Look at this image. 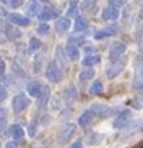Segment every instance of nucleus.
<instances>
[{"mask_svg":"<svg viewBox=\"0 0 143 148\" xmlns=\"http://www.w3.org/2000/svg\"><path fill=\"white\" fill-rule=\"evenodd\" d=\"M45 76L48 79V82L51 83H58L61 80V70L58 67V64L56 61H51L48 65H47V71H45Z\"/></svg>","mask_w":143,"mask_h":148,"instance_id":"nucleus-1","label":"nucleus"},{"mask_svg":"<svg viewBox=\"0 0 143 148\" xmlns=\"http://www.w3.org/2000/svg\"><path fill=\"white\" fill-rule=\"evenodd\" d=\"M133 86L136 89L143 86V57H139L134 62V82H133Z\"/></svg>","mask_w":143,"mask_h":148,"instance_id":"nucleus-2","label":"nucleus"},{"mask_svg":"<svg viewBox=\"0 0 143 148\" xmlns=\"http://www.w3.org/2000/svg\"><path fill=\"white\" fill-rule=\"evenodd\" d=\"M28 105H29V99L25 95H18L12 100V108L15 113H21L25 108H28Z\"/></svg>","mask_w":143,"mask_h":148,"instance_id":"nucleus-3","label":"nucleus"},{"mask_svg":"<svg viewBox=\"0 0 143 148\" xmlns=\"http://www.w3.org/2000/svg\"><path fill=\"white\" fill-rule=\"evenodd\" d=\"M124 65H126V58H121L120 61H115V62L107 70V77H108V79H115L118 74L124 70Z\"/></svg>","mask_w":143,"mask_h":148,"instance_id":"nucleus-4","label":"nucleus"},{"mask_svg":"<svg viewBox=\"0 0 143 148\" xmlns=\"http://www.w3.org/2000/svg\"><path fill=\"white\" fill-rule=\"evenodd\" d=\"M124 52H126V44H123L121 41H115V42L111 44V48H110L111 60H118Z\"/></svg>","mask_w":143,"mask_h":148,"instance_id":"nucleus-5","label":"nucleus"},{"mask_svg":"<svg viewBox=\"0 0 143 148\" xmlns=\"http://www.w3.org/2000/svg\"><path fill=\"white\" fill-rule=\"evenodd\" d=\"M130 119H131V113H130V110H123V112H120V113L117 115V118L114 119V128L120 129V128L127 126L128 122H130Z\"/></svg>","mask_w":143,"mask_h":148,"instance_id":"nucleus-6","label":"nucleus"},{"mask_svg":"<svg viewBox=\"0 0 143 148\" xmlns=\"http://www.w3.org/2000/svg\"><path fill=\"white\" fill-rule=\"evenodd\" d=\"M75 131H76V125L75 123H69V125H66V128L60 132V135H58V142L60 144H66L69 139H70V136L75 134Z\"/></svg>","mask_w":143,"mask_h":148,"instance_id":"nucleus-7","label":"nucleus"},{"mask_svg":"<svg viewBox=\"0 0 143 148\" xmlns=\"http://www.w3.org/2000/svg\"><path fill=\"white\" fill-rule=\"evenodd\" d=\"M8 21H10L13 25H19V26H28L31 23L29 18H25L22 15H18V13H8L6 15Z\"/></svg>","mask_w":143,"mask_h":148,"instance_id":"nucleus-8","label":"nucleus"},{"mask_svg":"<svg viewBox=\"0 0 143 148\" xmlns=\"http://www.w3.org/2000/svg\"><path fill=\"white\" fill-rule=\"evenodd\" d=\"M91 110H92L94 115H96V116H99V118H107V116H110L111 112H112L111 108H108V106H105V105H99V103L92 105Z\"/></svg>","mask_w":143,"mask_h":148,"instance_id":"nucleus-9","label":"nucleus"},{"mask_svg":"<svg viewBox=\"0 0 143 148\" xmlns=\"http://www.w3.org/2000/svg\"><path fill=\"white\" fill-rule=\"evenodd\" d=\"M63 97H64V102L66 103H73L76 99H78V90L75 87V84H69L63 93Z\"/></svg>","mask_w":143,"mask_h":148,"instance_id":"nucleus-10","label":"nucleus"},{"mask_svg":"<svg viewBox=\"0 0 143 148\" xmlns=\"http://www.w3.org/2000/svg\"><path fill=\"white\" fill-rule=\"evenodd\" d=\"M118 32V26H108L105 29H101L95 34V39H104V38H108V36H112Z\"/></svg>","mask_w":143,"mask_h":148,"instance_id":"nucleus-11","label":"nucleus"},{"mask_svg":"<svg viewBox=\"0 0 143 148\" xmlns=\"http://www.w3.org/2000/svg\"><path fill=\"white\" fill-rule=\"evenodd\" d=\"M26 90H28L29 96H32V97H40V96L42 95L44 87H42V86H41L38 82H31V83L28 84Z\"/></svg>","mask_w":143,"mask_h":148,"instance_id":"nucleus-12","label":"nucleus"},{"mask_svg":"<svg viewBox=\"0 0 143 148\" xmlns=\"http://www.w3.org/2000/svg\"><path fill=\"white\" fill-rule=\"evenodd\" d=\"M118 15H120L118 9L108 6V8H105L104 12H102V19H104V21H115V19H118Z\"/></svg>","mask_w":143,"mask_h":148,"instance_id":"nucleus-13","label":"nucleus"},{"mask_svg":"<svg viewBox=\"0 0 143 148\" xmlns=\"http://www.w3.org/2000/svg\"><path fill=\"white\" fill-rule=\"evenodd\" d=\"M40 9L41 8H40V3L37 2V0H29V3L25 8V12H26V15L29 18H32V16H37L40 13Z\"/></svg>","mask_w":143,"mask_h":148,"instance_id":"nucleus-14","label":"nucleus"},{"mask_svg":"<svg viewBox=\"0 0 143 148\" xmlns=\"http://www.w3.org/2000/svg\"><path fill=\"white\" fill-rule=\"evenodd\" d=\"M66 52H67V57H69L72 61H78V60H79L81 52H79V49H78L76 45H73V44H67V45H66Z\"/></svg>","mask_w":143,"mask_h":148,"instance_id":"nucleus-15","label":"nucleus"},{"mask_svg":"<svg viewBox=\"0 0 143 148\" xmlns=\"http://www.w3.org/2000/svg\"><path fill=\"white\" fill-rule=\"evenodd\" d=\"M92 119H94V113H92V110H86V112H83L81 116H79V125L82 126V128H85V126H88L91 122H92Z\"/></svg>","mask_w":143,"mask_h":148,"instance_id":"nucleus-16","label":"nucleus"},{"mask_svg":"<svg viewBox=\"0 0 143 148\" xmlns=\"http://www.w3.org/2000/svg\"><path fill=\"white\" fill-rule=\"evenodd\" d=\"M10 134H12V136L15 138V141H21V139H24V136H25V131L22 129L21 125H12V126H10Z\"/></svg>","mask_w":143,"mask_h":148,"instance_id":"nucleus-17","label":"nucleus"},{"mask_svg":"<svg viewBox=\"0 0 143 148\" xmlns=\"http://www.w3.org/2000/svg\"><path fill=\"white\" fill-rule=\"evenodd\" d=\"M56 18H57V13L53 9H48V8H44L42 12L40 13L41 21H51V19H56Z\"/></svg>","mask_w":143,"mask_h":148,"instance_id":"nucleus-18","label":"nucleus"},{"mask_svg":"<svg viewBox=\"0 0 143 148\" xmlns=\"http://www.w3.org/2000/svg\"><path fill=\"white\" fill-rule=\"evenodd\" d=\"M88 21L85 19V18H81V16H78L76 18V22H75V31L76 32H83V31H86L88 29Z\"/></svg>","mask_w":143,"mask_h":148,"instance_id":"nucleus-19","label":"nucleus"},{"mask_svg":"<svg viewBox=\"0 0 143 148\" xmlns=\"http://www.w3.org/2000/svg\"><path fill=\"white\" fill-rule=\"evenodd\" d=\"M57 31L60 32V34H63V32H66L69 28H70V21L67 19V18H60L58 21H57Z\"/></svg>","mask_w":143,"mask_h":148,"instance_id":"nucleus-20","label":"nucleus"},{"mask_svg":"<svg viewBox=\"0 0 143 148\" xmlns=\"http://www.w3.org/2000/svg\"><path fill=\"white\" fill-rule=\"evenodd\" d=\"M6 34H8V38L10 39V41H15V39H18V38H21V31L19 29H16V28H13V26H8L6 28Z\"/></svg>","mask_w":143,"mask_h":148,"instance_id":"nucleus-21","label":"nucleus"},{"mask_svg":"<svg viewBox=\"0 0 143 148\" xmlns=\"http://www.w3.org/2000/svg\"><path fill=\"white\" fill-rule=\"evenodd\" d=\"M99 62V57L98 55H88V57H85L83 58V61H82V64L85 65V67H89V65H95V64H98Z\"/></svg>","mask_w":143,"mask_h":148,"instance_id":"nucleus-22","label":"nucleus"},{"mask_svg":"<svg viewBox=\"0 0 143 148\" xmlns=\"http://www.w3.org/2000/svg\"><path fill=\"white\" fill-rule=\"evenodd\" d=\"M94 76H95V71H94L92 68H89V70H83V71L79 74V80H81V82H86V80L94 79Z\"/></svg>","mask_w":143,"mask_h":148,"instance_id":"nucleus-23","label":"nucleus"},{"mask_svg":"<svg viewBox=\"0 0 143 148\" xmlns=\"http://www.w3.org/2000/svg\"><path fill=\"white\" fill-rule=\"evenodd\" d=\"M48 96H50V89L45 87V89L42 90V95L40 96V105H38L40 109H42V108L47 105V102H48Z\"/></svg>","mask_w":143,"mask_h":148,"instance_id":"nucleus-24","label":"nucleus"},{"mask_svg":"<svg viewBox=\"0 0 143 148\" xmlns=\"http://www.w3.org/2000/svg\"><path fill=\"white\" fill-rule=\"evenodd\" d=\"M102 90H104V86H102L101 82H95V83L91 86V89H89L91 95H101Z\"/></svg>","mask_w":143,"mask_h":148,"instance_id":"nucleus-25","label":"nucleus"},{"mask_svg":"<svg viewBox=\"0 0 143 148\" xmlns=\"http://www.w3.org/2000/svg\"><path fill=\"white\" fill-rule=\"evenodd\" d=\"M40 47H41L40 39H37V38H31V41H29V49H31V52H35L37 49H40Z\"/></svg>","mask_w":143,"mask_h":148,"instance_id":"nucleus-26","label":"nucleus"},{"mask_svg":"<svg viewBox=\"0 0 143 148\" xmlns=\"http://www.w3.org/2000/svg\"><path fill=\"white\" fill-rule=\"evenodd\" d=\"M76 15H78V5H76V3H72L70 8H69V10H67V16H69V18H70V16L75 18Z\"/></svg>","mask_w":143,"mask_h":148,"instance_id":"nucleus-27","label":"nucleus"},{"mask_svg":"<svg viewBox=\"0 0 143 148\" xmlns=\"http://www.w3.org/2000/svg\"><path fill=\"white\" fill-rule=\"evenodd\" d=\"M2 3H5L10 8H18L22 5V0H2Z\"/></svg>","mask_w":143,"mask_h":148,"instance_id":"nucleus-28","label":"nucleus"},{"mask_svg":"<svg viewBox=\"0 0 143 148\" xmlns=\"http://www.w3.org/2000/svg\"><path fill=\"white\" fill-rule=\"evenodd\" d=\"M126 3H127V0H110V6L111 8H115V9L124 6Z\"/></svg>","mask_w":143,"mask_h":148,"instance_id":"nucleus-29","label":"nucleus"},{"mask_svg":"<svg viewBox=\"0 0 143 148\" xmlns=\"http://www.w3.org/2000/svg\"><path fill=\"white\" fill-rule=\"evenodd\" d=\"M37 128H38V123H37L35 121H31V123H29V126H28V132H29V135H35Z\"/></svg>","mask_w":143,"mask_h":148,"instance_id":"nucleus-30","label":"nucleus"},{"mask_svg":"<svg viewBox=\"0 0 143 148\" xmlns=\"http://www.w3.org/2000/svg\"><path fill=\"white\" fill-rule=\"evenodd\" d=\"M38 32H40L41 35H47V34L50 32V26H48V25H45V23H42V25H40V26H38Z\"/></svg>","mask_w":143,"mask_h":148,"instance_id":"nucleus-31","label":"nucleus"},{"mask_svg":"<svg viewBox=\"0 0 143 148\" xmlns=\"http://www.w3.org/2000/svg\"><path fill=\"white\" fill-rule=\"evenodd\" d=\"M6 112L5 109H0V126H5L6 125Z\"/></svg>","mask_w":143,"mask_h":148,"instance_id":"nucleus-32","label":"nucleus"},{"mask_svg":"<svg viewBox=\"0 0 143 148\" xmlns=\"http://www.w3.org/2000/svg\"><path fill=\"white\" fill-rule=\"evenodd\" d=\"M6 96H8V92H6V89H5L2 84H0V102H2V100H5V99H6Z\"/></svg>","mask_w":143,"mask_h":148,"instance_id":"nucleus-33","label":"nucleus"},{"mask_svg":"<svg viewBox=\"0 0 143 148\" xmlns=\"http://www.w3.org/2000/svg\"><path fill=\"white\" fill-rule=\"evenodd\" d=\"M5 148H18V141H9L5 145Z\"/></svg>","mask_w":143,"mask_h":148,"instance_id":"nucleus-34","label":"nucleus"},{"mask_svg":"<svg viewBox=\"0 0 143 148\" xmlns=\"http://www.w3.org/2000/svg\"><path fill=\"white\" fill-rule=\"evenodd\" d=\"M69 148H83V147H82V142H81V141H76V142L72 144Z\"/></svg>","mask_w":143,"mask_h":148,"instance_id":"nucleus-35","label":"nucleus"},{"mask_svg":"<svg viewBox=\"0 0 143 148\" xmlns=\"http://www.w3.org/2000/svg\"><path fill=\"white\" fill-rule=\"evenodd\" d=\"M91 3H92V0H86L85 3H82V9H89Z\"/></svg>","mask_w":143,"mask_h":148,"instance_id":"nucleus-36","label":"nucleus"},{"mask_svg":"<svg viewBox=\"0 0 143 148\" xmlns=\"http://www.w3.org/2000/svg\"><path fill=\"white\" fill-rule=\"evenodd\" d=\"M3 74H5V62L0 61V77H2Z\"/></svg>","mask_w":143,"mask_h":148,"instance_id":"nucleus-37","label":"nucleus"},{"mask_svg":"<svg viewBox=\"0 0 143 148\" xmlns=\"http://www.w3.org/2000/svg\"><path fill=\"white\" fill-rule=\"evenodd\" d=\"M139 47H140V49H142V51H143V39H142V41H140V44H139Z\"/></svg>","mask_w":143,"mask_h":148,"instance_id":"nucleus-38","label":"nucleus"},{"mask_svg":"<svg viewBox=\"0 0 143 148\" xmlns=\"http://www.w3.org/2000/svg\"><path fill=\"white\" fill-rule=\"evenodd\" d=\"M40 2H42V3H48L50 0H40Z\"/></svg>","mask_w":143,"mask_h":148,"instance_id":"nucleus-39","label":"nucleus"},{"mask_svg":"<svg viewBox=\"0 0 143 148\" xmlns=\"http://www.w3.org/2000/svg\"><path fill=\"white\" fill-rule=\"evenodd\" d=\"M136 148H143V145H139V147H136Z\"/></svg>","mask_w":143,"mask_h":148,"instance_id":"nucleus-40","label":"nucleus"}]
</instances>
